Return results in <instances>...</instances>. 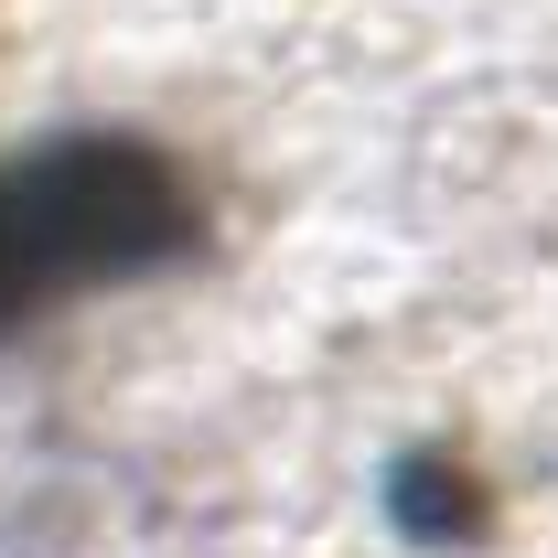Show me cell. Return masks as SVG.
Returning a JSON list of instances; mask_svg holds the SVG:
<instances>
[{
    "label": "cell",
    "mask_w": 558,
    "mask_h": 558,
    "mask_svg": "<svg viewBox=\"0 0 558 558\" xmlns=\"http://www.w3.org/2000/svg\"><path fill=\"white\" fill-rule=\"evenodd\" d=\"M183 258H205V183L161 140L75 130L0 161V344Z\"/></svg>",
    "instance_id": "obj_1"
}]
</instances>
